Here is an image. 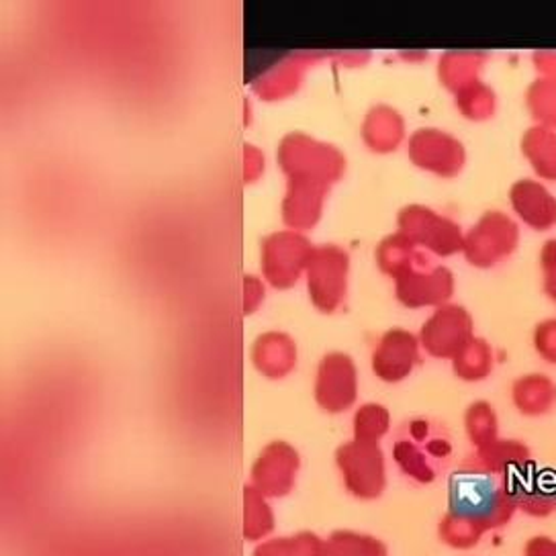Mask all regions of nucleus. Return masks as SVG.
Masks as SVG:
<instances>
[{
  "label": "nucleus",
  "mask_w": 556,
  "mask_h": 556,
  "mask_svg": "<svg viewBox=\"0 0 556 556\" xmlns=\"http://www.w3.org/2000/svg\"><path fill=\"white\" fill-rule=\"evenodd\" d=\"M391 454L409 483L432 485L448 470L454 458L451 428L435 417H409L393 435Z\"/></svg>",
  "instance_id": "nucleus-1"
},
{
  "label": "nucleus",
  "mask_w": 556,
  "mask_h": 556,
  "mask_svg": "<svg viewBox=\"0 0 556 556\" xmlns=\"http://www.w3.org/2000/svg\"><path fill=\"white\" fill-rule=\"evenodd\" d=\"M514 481L456 469L448 483V511L475 523L485 534L507 528L518 514Z\"/></svg>",
  "instance_id": "nucleus-2"
},
{
  "label": "nucleus",
  "mask_w": 556,
  "mask_h": 556,
  "mask_svg": "<svg viewBox=\"0 0 556 556\" xmlns=\"http://www.w3.org/2000/svg\"><path fill=\"white\" fill-rule=\"evenodd\" d=\"M338 467L348 493L361 502L379 500L387 486L384 458L372 442H352L338 451Z\"/></svg>",
  "instance_id": "nucleus-3"
},
{
  "label": "nucleus",
  "mask_w": 556,
  "mask_h": 556,
  "mask_svg": "<svg viewBox=\"0 0 556 556\" xmlns=\"http://www.w3.org/2000/svg\"><path fill=\"white\" fill-rule=\"evenodd\" d=\"M458 469L505 477V479H518L528 470H532V454L520 440L497 438L495 442L486 444L483 448H475V452L467 454L460 460Z\"/></svg>",
  "instance_id": "nucleus-4"
},
{
  "label": "nucleus",
  "mask_w": 556,
  "mask_h": 556,
  "mask_svg": "<svg viewBox=\"0 0 556 556\" xmlns=\"http://www.w3.org/2000/svg\"><path fill=\"white\" fill-rule=\"evenodd\" d=\"M518 511L532 520H548L556 514V481L548 475L528 470L514 481Z\"/></svg>",
  "instance_id": "nucleus-5"
},
{
  "label": "nucleus",
  "mask_w": 556,
  "mask_h": 556,
  "mask_svg": "<svg viewBox=\"0 0 556 556\" xmlns=\"http://www.w3.org/2000/svg\"><path fill=\"white\" fill-rule=\"evenodd\" d=\"M299 460L287 448H270L254 469V489L264 497H282L295 481Z\"/></svg>",
  "instance_id": "nucleus-6"
},
{
  "label": "nucleus",
  "mask_w": 556,
  "mask_h": 556,
  "mask_svg": "<svg viewBox=\"0 0 556 556\" xmlns=\"http://www.w3.org/2000/svg\"><path fill=\"white\" fill-rule=\"evenodd\" d=\"M354 368L344 356H333L319 375V400L328 409H342L354 400Z\"/></svg>",
  "instance_id": "nucleus-7"
},
{
  "label": "nucleus",
  "mask_w": 556,
  "mask_h": 556,
  "mask_svg": "<svg viewBox=\"0 0 556 556\" xmlns=\"http://www.w3.org/2000/svg\"><path fill=\"white\" fill-rule=\"evenodd\" d=\"M511 400L523 416H546L555 409L556 384L544 375L520 377L511 387Z\"/></svg>",
  "instance_id": "nucleus-8"
},
{
  "label": "nucleus",
  "mask_w": 556,
  "mask_h": 556,
  "mask_svg": "<svg viewBox=\"0 0 556 556\" xmlns=\"http://www.w3.org/2000/svg\"><path fill=\"white\" fill-rule=\"evenodd\" d=\"M416 363V344L407 336H389L375 356V370L384 381H400Z\"/></svg>",
  "instance_id": "nucleus-9"
},
{
  "label": "nucleus",
  "mask_w": 556,
  "mask_h": 556,
  "mask_svg": "<svg viewBox=\"0 0 556 556\" xmlns=\"http://www.w3.org/2000/svg\"><path fill=\"white\" fill-rule=\"evenodd\" d=\"M326 542L330 556H389L381 539L356 530H336Z\"/></svg>",
  "instance_id": "nucleus-10"
},
{
  "label": "nucleus",
  "mask_w": 556,
  "mask_h": 556,
  "mask_svg": "<svg viewBox=\"0 0 556 556\" xmlns=\"http://www.w3.org/2000/svg\"><path fill=\"white\" fill-rule=\"evenodd\" d=\"M254 556H330L328 542L312 532H301L291 539L270 540L256 548Z\"/></svg>",
  "instance_id": "nucleus-11"
},
{
  "label": "nucleus",
  "mask_w": 556,
  "mask_h": 556,
  "mask_svg": "<svg viewBox=\"0 0 556 556\" xmlns=\"http://www.w3.org/2000/svg\"><path fill=\"white\" fill-rule=\"evenodd\" d=\"M485 536L486 534L481 528L454 516L451 511H446L438 523V539L454 551H472L481 544V540Z\"/></svg>",
  "instance_id": "nucleus-12"
},
{
  "label": "nucleus",
  "mask_w": 556,
  "mask_h": 556,
  "mask_svg": "<svg viewBox=\"0 0 556 556\" xmlns=\"http://www.w3.org/2000/svg\"><path fill=\"white\" fill-rule=\"evenodd\" d=\"M465 424H467V434H469V440L475 448H483L486 444L497 440L500 421L495 416V409L486 401H477L470 405Z\"/></svg>",
  "instance_id": "nucleus-13"
},
{
  "label": "nucleus",
  "mask_w": 556,
  "mask_h": 556,
  "mask_svg": "<svg viewBox=\"0 0 556 556\" xmlns=\"http://www.w3.org/2000/svg\"><path fill=\"white\" fill-rule=\"evenodd\" d=\"M275 520L273 511L266 504L261 491L254 486L245 489V518H243V536L248 540H261L273 530Z\"/></svg>",
  "instance_id": "nucleus-14"
},
{
  "label": "nucleus",
  "mask_w": 556,
  "mask_h": 556,
  "mask_svg": "<svg viewBox=\"0 0 556 556\" xmlns=\"http://www.w3.org/2000/svg\"><path fill=\"white\" fill-rule=\"evenodd\" d=\"M493 370L491 348L483 342H469L456 354V372L465 381H483Z\"/></svg>",
  "instance_id": "nucleus-15"
},
{
  "label": "nucleus",
  "mask_w": 556,
  "mask_h": 556,
  "mask_svg": "<svg viewBox=\"0 0 556 556\" xmlns=\"http://www.w3.org/2000/svg\"><path fill=\"white\" fill-rule=\"evenodd\" d=\"M389 428V416L379 405H366L356 417V440L372 442L381 438Z\"/></svg>",
  "instance_id": "nucleus-16"
},
{
  "label": "nucleus",
  "mask_w": 556,
  "mask_h": 556,
  "mask_svg": "<svg viewBox=\"0 0 556 556\" xmlns=\"http://www.w3.org/2000/svg\"><path fill=\"white\" fill-rule=\"evenodd\" d=\"M521 556H556V539L548 534H534L523 542Z\"/></svg>",
  "instance_id": "nucleus-17"
},
{
  "label": "nucleus",
  "mask_w": 556,
  "mask_h": 556,
  "mask_svg": "<svg viewBox=\"0 0 556 556\" xmlns=\"http://www.w3.org/2000/svg\"><path fill=\"white\" fill-rule=\"evenodd\" d=\"M536 348L544 361L556 365V326H548L540 331L539 338H536Z\"/></svg>",
  "instance_id": "nucleus-18"
}]
</instances>
